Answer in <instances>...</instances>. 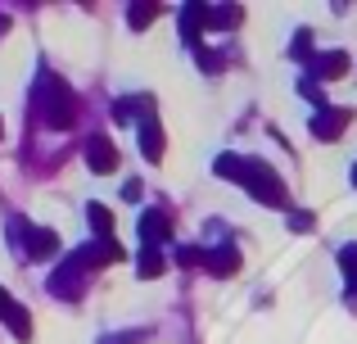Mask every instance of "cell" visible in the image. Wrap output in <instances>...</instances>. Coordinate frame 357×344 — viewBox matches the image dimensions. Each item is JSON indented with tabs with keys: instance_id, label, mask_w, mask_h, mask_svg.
Returning <instances> with one entry per match:
<instances>
[{
	"instance_id": "obj_1",
	"label": "cell",
	"mask_w": 357,
	"mask_h": 344,
	"mask_svg": "<svg viewBox=\"0 0 357 344\" xmlns=\"http://www.w3.org/2000/svg\"><path fill=\"white\" fill-rule=\"evenodd\" d=\"M86 159H91V168H96V172H114L118 150H114L109 141H91V145H86Z\"/></svg>"
},
{
	"instance_id": "obj_7",
	"label": "cell",
	"mask_w": 357,
	"mask_h": 344,
	"mask_svg": "<svg viewBox=\"0 0 357 344\" xmlns=\"http://www.w3.org/2000/svg\"><path fill=\"white\" fill-rule=\"evenodd\" d=\"M236 249H222V254H208V267H218V272H236Z\"/></svg>"
},
{
	"instance_id": "obj_8",
	"label": "cell",
	"mask_w": 357,
	"mask_h": 344,
	"mask_svg": "<svg viewBox=\"0 0 357 344\" xmlns=\"http://www.w3.org/2000/svg\"><path fill=\"white\" fill-rule=\"evenodd\" d=\"M158 267H163V263H158V254H145V258H140V272H145V276H158Z\"/></svg>"
},
{
	"instance_id": "obj_3",
	"label": "cell",
	"mask_w": 357,
	"mask_h": 344,
	"mask_svg": "<svg viewBox=\"0 0 357 344\" xmlns=\"http://www.w3.org/2000/svg\"><path fill=\"white\" fill-rule=\"evenodd\" d=\"M344 123H349V114H344V109H335V114H321L312 127H317V136H321V141H335Z\"/></svg>"
},
{
	"instance_id": "obj_10",
	"label": "cell",
	"mask_w": 357,
	"mask_h": 344,
	"mask_svg": "<svg viewBox=\"0 0 357 344\" xmlns=\"http://www.w3.org/2000/svg\"><path fill=\"white\" fill-rule=\"evenodd\" d=\"M353 181H357V172H353Z\"/></svg>"
},
{
	"instance_id": "obj_2",
	"label": "cell",
	"mask_w": 357,
	"mask_h": 344,
	"mask_svg": "<svg viewBox=\"0 0 357 344\" xmlns=\"http://www.w3.org/2000/svg\"><path fill=\"white\" fill-rule=\"evenodd\" d=\"M140 231H145L149 245H158L163 236H172V222L163 218V213H145V222H140Z\"/></svg>"
},
{
	"instance_id": "obj_6",
	"label": "cell",
	"mask_w": 357,
	"mask_h": 344,
	"mask_svg": "<svg viewBox=\"0 0 357 344\" xmlns=\"http://www.w3.org/2000/svg\"><path fill=\"white\" fill-rule=\"evenodd\" d=\"M344 73H349V59H344V54H326L321 59V77H344Z\"/></svg>"
},
{
	"instance_id": "obj_5",
	"label": "cell",
	"mask_w": 357,
	"mask_h": 344,
	"mask_svg": "<svg viewBox=\"0 0 357 344\" xmlns=\"http://www.w3.org/2000/svg\"><path fill=\"white\" fill-rule=\"evenodd\" d=\"M140 145H145L149 159H163V136H158V127H154V123L140 127Z\"/></svg>"
},
{
	"instance_id": "obj_9",
	"label": "cell",
	"mask_w": 357,
	"mask_h": 344,
	"mask_svg": "<svg viewBox=\"0 0 357 344\" xmlns=\"http://www.w3.org/2000/svg\"><path fill=\"white\" fill-rule=\"evenodd\" d=\"M91 222H96L100 231H109V222H114V218H109V209H100V204H96V209H91Z\"/></svg>"
},
{
	"instance_id": "obj_4",
	"label": "cell",
	"mask_w": 357,
	"mask_h": 344,
	"mask_svg": "<svg viewBox=\"0 0 357 344\" xmlns=\"http://www.w3.org/2000/svg\"><path fill=\"white\" fill-rule=\"evenodd\" d=\"M27 236H32V245H27V258L54 254V231H27Z\"/></svg>"
}]
</instances>
